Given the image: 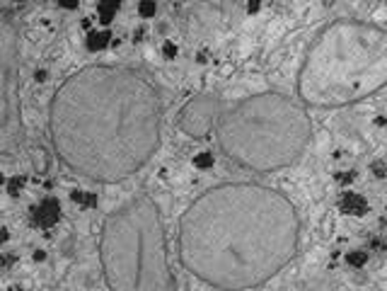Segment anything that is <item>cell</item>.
I'll return each instance as SVG.
<instances>
[{
    "mask_svg": "<svg viewBox=\"0 0 387 291\" xmlns=\"http://www.w3.org/2000/svg\"><path fill=\"white\" fill-rule=\"evenodd\" d=\"M107 44H109V32H90V36H87V46H90L92 51L104 49Z\"/></svg>",
    "mask_w": 387,
    "mask_h": 291,
    "instance_id": "obj_10",
    "label": "cell"
},
{
    "mask_svg": "<svg viewBox=\"0 0 387 291\" xmlns=\"http://www.w3.org/2000/svg\"><path fill=\"white\" fill-rule=\"evenodd\" d=\"M73 202L75 204H82V206H95L97 204V197L95 194H90V192H73Z\"/></svg>",
    "mask_w": 387,
    "mask_h": 291,
    "instance_id": "obj_11",
    "label": "cell"
},
{
    "mask_svg": "<svg viewBox=\"0 0 387 291\" xmlns=\"http://www.w3.org/2000/svg\"><path fill=\"white\" fill-rule=\"evenodd\" d=\"M19 148V41L12 17L0 12V151L17 153Z\"/></svg>",
    "mask_w": 387,
    "mask_h": 291,
    "instance_id": "obj_6",
    "label": "cell"
},
{
    "mask_svg": "<svg viewBox=\"0 0 387 291\" xmlns=\"http://www.w3.org/2000/svg\"><path fill=\"white\" fill-rule=\"evenodd\" d=\"M385 80V32L366 22L339 19L310 49L298 90L307 104L339 107L380 90Z\"/></svg>",
    "mask_w": 387,
    "mask_h": 291,
    "instance_id": "obj_3",
    "label": "cell"
},
{
    "mask_svg": "<svg viewBox=\"0 0 387 291\" xmlns=\"http://www.w3.org/2000/svg\"><path fill=\"white\" fill-rule=\"evenodd\" d=\"M339 206H341V211L349 214V216H363V214L368 211V202H366V197L358 194V192H346V194H341Z\"/></svg>",
    "mask_w": 387,
    "mask_h": 291,
    "instance_id": "obj_9",
    "label": "cell"
},
{
    "mask_svg": "<svg viewBox=\"0 0 387 291\" xmlns=\"http://www.w3.org/2000/svg\"><path fill=\"white\" fill-rule=\"evenodd\" d=\"M213 155L210 153H198V155H194V165L198 168V170H208V168H213Z\"/></svg>",
    "mask_w": 387,
    "mask_h": 291,
    "instance_id": "obj_12",
    "label": "cell"
},
{
    "mask_svg": "<svg viewBox=\"0 0 387 291\" xmlns=\"http://www.w3.org/2000/svg\"><path fill=\"white\" fill-rule=\"evenodd\" d=\"M354 177H356V172H351V170H349V172H339V175H337V180H339V182H351Z\"/></svg>",
    "mask_w": 387,
    "mask_h": 291,
    "instance_id": "obj_17",
    "label": "cell"
},
{
    "mask_svg": "<svg viewBox=\"0 0 387 291\" xmlns=\"http://www.w3.org/2000/svg\"><path fill=\"white\" fill-rule=\"evenodd\" d=\"M349 265L351 267H363L366 262H368V253H363V250H356V253H349Z\"/></svg>",
    "mask_w": 387,
    "mask_h": 291,
    "instance_id": "obj_13",
    "label": "cell"
},
{
    "mask_svg": "<svg viewBox=\"0 0 387 291\" xmlns=\"http://www.w3.org/2000/svg\"><path fill=\"white\" fill-rule=\"evenodd\" d=\"M373 172H375V177H385V165H383V163H375V165H373Z\"/></svg>",
    "mask_w": 387,
    "mask_h": 291,
    "instance_id": "obj_18",
    "label": "cell"
},
{
    "mask_svg": "<svg viewBox=\"0 0 387 291\" xmlns=\"http://www.w3.org/2000/svg\"><path fill=\"white\" fill-rule=\"evenodd\" d=\"M19 185H22L19 180H12V182H10V194H12V197H17V189H19Z\"/></svg>",
    "mask_w": 387,
    "mask_h": 291,
    "instance_id": "obj_19",
    "label": "cell"
},
{
    "mask_svg": "<svg viewBox=\"0 0 387 291\" xmlns=\"http://www.w3.org/2000/svg\"><path fill=\"white\" fill-rule=\"evenodd\" d=\"M138 12H141L143 17H153V15L158 12V7H155V2H141V5H138Z\"/></svg>",
    "mask_w": 387,
    "mask_h": 291,
    "instance_id": "obj_15",
    "label": "cell"
},
{
    "mask_svg": "<svg viewBox=\"0 0 387 291\" xmlns=\"http://www.w3.org/2000/svg\"><path fill=\"white\" fill-rule=\"evenodd\" d=\"M218 109L220 107H218L215 97H210V95L194 97L179 114V129L184 134L194 136V138H206L213 131V126H215Z\"/></svg>",
    "mask_w": 387,
    "mask_h": 291,
    "instance_id": "obj_7",
    "label": "cell"
},
{
    "mask_svg": "<svg viewBox=\"0 0 387 291\" xmlns=\"http://www.w3.org/2000/svg\"><path fill=\"white\" fill-rule=\"evenodd\" d=\"M0 185H2V172H0Z\"/></svg>",
    "mask_w": 387,
    "mask_h": 291,
    "instance_id": "obj_21",
    "label": "cell"
},
{
    "mask_svg": "<svg viewBox=\"0 0 387 291\" xmlns=\"http://www.w3.org/2000/svg\"><path fill=\"white\" fill-rule=\"evenodd\" d=\"M99 257L112 291H177L162 221L148 197L129 202L107 219Z\"/></svg>",
    "mask_w": 387,
    "mask_h": 291,
    "instance_id": "obj_4",
    "label": "cell"
},
{
    "mask_svg": "<svg viewBox=\"0 0 387 291\" xmlns=\"http://www.w3.org/2000/svg\"><path fill=\"white\" fill-rule=\"evenodd\" d=\"M58 219H61V206H58L56 199H44V202L36 206V211H34V221H36L39 226H44V228L58 223Z\"/></svg>",
    "mask_w": 387,
    "mask_h": 291,
    "instance_id": "obj_8",
    "label": "cell"
},
{
    "mask_svg": "<svg viewBox=\"0 0 387 291\" xmlns=\"http://www.w3.org/2000/svg\"><path fill=\"white\" fill-rule=\"evenodd\" d=\"M298 250V216L286 197L261 185H220L182 219L187 270L220 289H249L274 277Z\"/></svg>",
    "mask_w": 387,
    "mask_h": 291,
    "instance_id": "obj_2",
    "label": "cell"
},
{
    "mask_svg": "<svg viewBox=\"0 0 387 291\" xmlns=\"http://www.w3.org/2000/svg\"><path fill=\"white\" fill-rule=\"evenodd\" d=\"M51 134L73 170L102 182L124 180L158 148V92L131 68H82L53 97Z\"/></svg>",
    "mask_w": 387,
    "mask_h": 291,
    "instance_id": "obj_1",
    "label": "cell"
},
{
    "mask_svg": "<svg viewBox=\"0 0 387 291\" xmlns=\"http://www.w3.org/2000/svg\"><path fill=\"white\" fill-rule=\"evenodd\" d=\"M162 53H165V58H175V56H177V44H175V41H165Z\"/></svg>",
    "mask_w": 387,
    "mask_h": 291,
    "instance_id": "obj_16",
    "label": "cell"
},
{
    "mask_svg": "<svg viewBox=\"0 0 387 291\" xmlns=\"http://www.w3.org/2000/svg\"><path fill=\"white\" fill-rule=\"evenodd\" d=\"M36 80H46V73H44V70H36Z\"/></svg>",
    "mask_w": 387,
    "mask_h": 291,
    "instance_id": "obj_20",
    "label": "cell"
},
{
    "mask_svg": "<svg viewBox=\"0 0 387 291\" xmlns=\"http://www.w3.org/2000/svg\"><path fill=\"white\" fill-rule=\"evenodd\" d=\"M119 10V5H99V15H102V22H112V15Z\"/></svg>",
    "mask_w": 387,
    "mask_h": 291,
    "instance_id": "obj_14",
    "label": "cell"
},
{
    "mask_svg": "<svg viewBox=\"0 0 387 291\" xmlns=\"http://www.w3.org/2000/svg\"><path fill=\"white\" fill-rule=\"evenodd\" d=\"M310 138L303 107L283 95H257L220 119L223 151L244 168L276 170L293 163Z\"/></svg>",
    "mask_w": 387,
    "mask_h": 291,
    "instance_id": "obj_5",
    "label": "cell"
}]
</instances>
